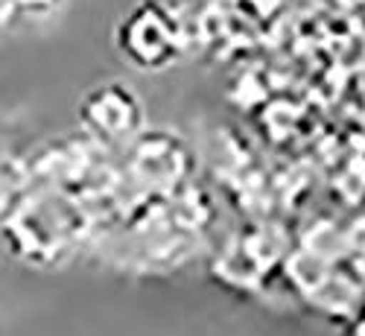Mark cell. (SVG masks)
I'll use <instances>...</instances> for the list:
<instances>
[{"instance_id": "cell-1", "label": "cell", "mask_w": 365, "mask_h": 336, "mask_svg": "<svg viewBox=\"0 0 365 336\" xmlns=\"http://www.w3.org/2000/svg\"><path fill=\"white\" fill-rule=\"evenodd\" d=\"M79 208L62 196H24L12 217L0 225L6 252L29 266H62L79 243Z\"/></svg>"}, {"instance_id": "cell-2", "label": "cell", "mask_w": 365, "mask_h": 336, "mask_svg": "<svg viewBox=\"0 0 365 336\" xmlns=\"http://www.w3.org/2000/svg\"><path fill=\"white\" fill-rule=\"evenodd\" d=\"M117 47L140 71H164L181 53V26L161 0H140L117 26Z\"/></svg>"}, {"instance_id": "cell-3", "label": "cell", "mask_w": 365, "mask_h": 336, "mask_svg": "<svg viewBox=\"0 0 365 336\" xmlns=\"http://www.w3.org/2000/svg\"><path fill=\"white\" fill-rule=\"evenodd\" d=\"M143 103L123 82H103L79 103V123L85 135L100 143H129L143 132Z\"/></svg>"}, {"instance_id": "cell-4", "label": "cell", "mask_w": 365, "mask_h": 336, "mask_svg": "<svg viewBox=\"0 0 365 336\" xmlns=\"http://www.w3.org/2000/svg\"><path fill=\"white\" fill-rule=\"evenodd\" d=\"M26 193H29V173L24 161L0 156V225L12 217Z\"/></svg>"}]
</instances>
